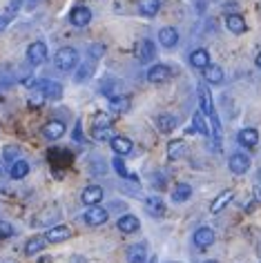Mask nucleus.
I'll list each match as a JSON object with an SVG mask.
<instances>
[{
  "label": "nucleus",
  "instance_id": "f257e3e1",
  "mask_svg": "<svg viewBox=\"0 0 261 263\" xmlns=\"http://www.w3.org/2000/svg\"><path fill=\"white\" fill-rule=\"evenodd\" d=\"M54 63H56V67L61 69V71L74 69L76 63H78V51H76L74 47H63V49H58Z\"/></svg>",
  "mask_w": 261,
  "mask_h": 263
},
{
  "label": "nucleus",
  "instance_id": "f03ea898",
  "mask_svg": "<svg viewBox=\"0 0 261 263\" xmlns=\"http://www.w3.org/2000/svg\"><path fill=\"white\" fill-rule=\"evenodd\" d=\"M27 61L31 65H43L45 61H47V45L41 43V41L31 43L27 47Z\"/></svg>",
  "mask_w": 261,
  "mask_h": 263
},
{
  "label": "nucleus",
  "instance_id": "7ed1b4c3",
  "mask_svg": "<svg viewBox=\"0 0 261 263\" xmlns=\"http://www.w3.org/2000/svg\"><path fill=\"white\" fill-rule=\"evenodd\" d=\"M85 221L89 226H103L107 221V210L101 208V205H89L87 212H85Z\"/></svg>",
  "mask_w": 261,
  "mask_h": 263
},
{
  "label": "nucleus",
  "instance_id": "20e7f679",
  "mask_svg": "<svg viewBox=\"0 0 261 263\" xmlns=\"http://www.w3.org/2000/svg\"><path fill=\"white\" fill-rule=\"evenodd\" d=\"M170 78H172V69H170L167 65H154V67H150V71H147L150 83H165Z\"/></svg>",
  "mask_w": 261,
  "mask_h": 263
},
{
  "label": "nucleus",
  "instance_id": "39448f33",
  "mask_svg": "<svg viewBox=\"0 0 261 263\" xmlns=\"http://www.w3.org/2000/svg\"><path fill=\"white\" fill-rule=\"evenodd\" d=\"M248 167H250V156L244 154V152H237L230 156V170L232 174H246Z\"/></svg>",
  "mask_w": 261,
  "mask_h": 263
},
{
  "label": "nucleus",
  "instance_id": "423d86ee",
  "mask_svg": "<svg viewBox=\"0 0 261 263\" xmlns=\"http://www.w3.org/2000/svg\"><path fill=\"white\" fill-rule=\"evenodd\" d=\"M192 241L197 248H210L214 243V230L212 228H199L197 232H194Z\"/></svg>",
  "mask_w": 261,
  "mask_h": 263
},
{
  "label": "nucleus",
  "instance_id": "0eeeda50",
  "mask_svg": "<svg viewBox=\"0 0 261 263\" xmlns=\"http://www.w3.org/2000/svg\"><path fill=\"white\" fill-rule=\"evenodd\" d=\"M63 134H65V123L63 121H49V123H45V127H43V136H45V139L58 141Z\"/></svg>",
  "mask_w": 261,
  "mask_h": 263
},
{
  "label": "nucleus",
  "instance_id": "6e6552de",
  "mask_svg": "<svg viewBox=\"0 0 261 263\" xmlns=\"http://www.w3.org/2000/svg\"><path fill=\"white\" fill-rule=\"evenodd\" d=\"M69 21L74 27H85V25H89V21H92V11L87 7H76V9H71Z\"/></svg>",
  "mask_w": 261,
  "mask_h": 263
},
{
  "label": "nucleus",
  "instance_id": "1a4fd4ad",
  "mask_svg": "<svg viewBox=\"0 0 261 263\" xmlns=\"http://www.w3.org/2000/svg\"><path fill=\"white\" fill-rule=\"evenodd\" d=\"M38 89L43 91L45 98H51V101H58V98L63 96V87L54 81H43L41 85H38Z\"/></svg>",
  "mask_w": 261,
  "mask_h": 263
},
{
  "label": "nucleus",
  "instance_id": "9d476101",
  "mask_svg": "<svg viewBox=\"0 0 261 263\" xmlns=\"http://www.w3.org/2000/svg\"><path fill=\"white\" fill-rule=\"evenodd\" d=\"M154 43L152 41H141L139 43V47H136V56H139V61L141 63H150V61H154Z\"/></svg>",
  "mask_w": 261,
  "mask_h": 263
},
{
  "label": "nucleus",
  "instance_id": "9b49d317",
  "mask_svg": "<svg viewBox=\"0 0 261 263\" xmlns=\"http://www.w3.org/2000/svg\"><path fill=\"white\" fill-rule=\"evenodd\" d=\"M109 143H112V149L119 156H125V154H129L132 152V141L129 139H125V136H112V139H109Z\"/></svg>",
  "mask_w": 261,
  "mask_h": 263
},
{
  "label": "nucleus",
  "instance_id": "f8f14e48",
  "mask_svg": "<svg viewBox=\"0 0 261 263\" xmlns=\"http://www.w3.org/2000/svg\"><path fill=\"white\" fill-rule=\"evenodd\" d=\"M159 43L163 47H174V45L179 43V31L174 27H163L159 31Z\"/></svg>",
  "mask_w": 261,
  "mask_h": 263
},
{
  "label": "nucleus",
  "instance_id": "ddd939ff",
  "mask_svg": "<svg viewBox=\"0 0 261 263\" xmlns=\"http://www.w3.org/2000/svg\"><path fill=\"white\" fill-rule=\"evenodd\" d=\"M69 236H71V230L67 226H56V228L49 230L45 239H47L49 243H61V241H67Z\"/></svg>",
  "mask_w": 261,
  "mask_h": 263
},
{
  "label": "nucleus",
  "instance_id": "4468645a",
  "mask_svg": "<svg viewBox=\"0 0 261 263\" xmlns=\"http://www.w3.org/2000/svg\"><path fill=\"white\" fill-rule=\"evenodd\" d=\"M103 201V187L99 185H89L83 190V203H87V205H96V203Z\"/></svg>",
  "mask_w": 261,
  "mask_h": 263
},
{
  "label": "nucleus",
  "instance_id": "2eb2a0df",
  "mask_svg": "<svg viewBox=\"0 0 261 263\" xmlns=\"http://www.w3.org/2000/svg\"><path fill=\"white\" fill-rule=\"evenodd\" d=\"M239 143H241L244 147H254V145L259 143V132L252 129V127L241 129V132H239Z\"/></svg>",
  "mask_w": 261,
  "mask_h": 263
},
{
  "label": "nucleus",
  "instance_id": "dca6fc26",
  "mask_svg": "<svg viewBox=\"0 0 261 263\" xmlns=\"http://www.w3.org/2000/svg\"><path fill=\"white\" fill-rule=\"evenodd\" d=\"M139 219H136V216H132V214H125V216H121L119 219V230L123 234H132V232H136V230H139Z\"/></svg>",
  "mask_w": 261,
  "mask_h": 263
},
{
  "label": "nucleus",
  "instance_id": "f3484780",
  "mask_svg": "<svg viewBox=\"0 0 261 263\" xmlns=\"http://www.w3.org/2000/svg\"><path fill=\"white\" fill-rule=\"evenodd\" d=\"M159 9H161V0H139V11L143 16L152 18L159 14Z\"/></svg>",
  "mask_w": 261,
  "mask_h": 263
},
{
  "label": "nucleus",
  "instance_id": "a211bd4d",
  "mask_svg": "<svg viewBox=\"0 0 261 263\" xmlns=\"http://www.w3.org/2000/svg\"><path fill=\"white\" fill-rule=\"evenodd\" d=\"M156 127H159V132H163V134H170V132L177 127V118H174L172 114L156 116Z\"/></svg>",
  "mask_w": 261,
  "mask_h": 263
},
{
  "label": "nucleus",
  "instance_id": "6ab92c4d",
  "mask_svg": "<svg viewBox=\"0 0 261 263\" xmlns=\"http://www.w3.org/2000/svg\"><path fill=\"white\" fill-rule=\"evenodd\" d=\"M199 103H201V111L208 116H212L214 114V107H212V96H210V91H208L203 85L199 87Z\"/></svg>",
  "mask_w": 261,
  "mask_h": 263
},
{
  "label": "nucleus",
  "instance_id": "aec40b11",
  "mask_svg": "<svg viewBox=\"0 0 261 263\" xmlns=\"http://www.w3.org/2000/svg\"><path fill=\"white\" fill-rule=\"evenodd\" d=\"M226 25H228V29H230L232 34H244V31H246V21H244V16H239V14H230V16H228Z\"/></svg>",
  "mask_w": 261,
  "mask_h": 263
},
{
  "label": "nucleus",
  "instance_id": "412c9836",
  "mask_svg": "<svg viewBox=\"0 0 261 263\" xmlns=\"http://www.w3.org/2000/svg\"><path fill=\"white\" fill-rule=\"evenodd\" d=\"M190 63L197 69H206L208 65H210V54H208L206 49H197V51H192L190 54Z\"/></svg>",
  "mask_w": 261,
  "mask_h": 263
},
{
  "label": "nucleus",
  "instance_id": "4be33fe9",
  "mask_svg": "<svg viewBox=\"0 0 261 263\" xmlns=\"http://www.w3.org/2000/svg\"><path fill=\"white\" fill-rule=\"evenodd\" d=\"M45 243H47V239H45V236H31V239L25 243V254H27V256H34L36 252H41V250L45 248Z\"/></svg>",
  "mask_w": 261,
  "mask_h": 263
},
{
  "label": "nucleus",
  "instance_id": "5701e85b",
  "mask_svg": "<svg viewBox=\"0 0 261 263\" xmlns=\"http://www.w3.org/2000/svg\"><path fill=\"white\" fill-rule=\"evenodd\" d=\"M190 194H192V187L188 185V183H179V185L172 190V201L174 203H183V201L190 199Z\"/></svg>",
  "mask_w": 261,
  "mask_h": 263
},
{
  "label": "nucleus",
  "instance_id": "b1692460",
  "mask_svg": "<svg viewBox=\"0 0 261 263\" xmlns=\"http://www.w3.org/2000/svg\"><path fill=\"white\" fill-rule=\"evenodd\" d=\"M230 201H232V192H230V190H228V192H221V194L217 196V199L212 201V205H210V212H212V214H219L221 210H223V208H226V205H228V203H230Z\"/></svg>",
  "mask_w": 261,
  "mask_h": 263
},
{
  "label": "nucleus",
  "instance_id": "393cba45",
  "mask_svg": "<svg viewBox=\"0 0 261 263\" xmlns=\"http://www.w3.org/2000/svg\"><path fill=\"white\" fill-rule=\"evenodd\" d=\"M9 174H11V179H16V181L25 179V176L29 174V163L27 161H14V165H11Z\"/></svg>",
  "mask_w": 261,
  "mask_h": 263
},
{
  "label": "nucleus",
  "instance_id": "a878e982",
  "mask_svg": "<svg viewBox=\"0 0 261 263\" xmlns=\"http://www.w3.org/2000/svg\"><path fill=\"white\" fill-rule=\"evenodd\" d=\"M206 78H208V83H221L223 81V69L219 67V65H208L206 67Z\"/></svg>",
  "mask_w": 261,
  "mask_h": 263
},
{
  "label": "nucleus",
  "instance_id": "bb28decb",
  "mask_svg": "<svg viewBox=\"0 0 261 263\" xmlns=\"http://www.w3.org/2000/svg\"><path fill=\"white\" fill-rule=\"evenodd\" d=\"M109 105H112V109L114 111H119V114H123V111H127L129 109V98L127 96H112L109 98Z\"/></svg>",
  "mask_w": 261,
  "mask_h": 263
},
{
  "label": "nucleus",
  "instance_id": "cd10ccee",
  "mask_svg": "<svg viewBox=\"0 0 261 263\" xmlns=\"http://www.w3.org/2000/svg\"><path fill=\"white\" fill-rule=\"evenodd\" d=\"M192 125H194V132H199V134H210V127H208V123H206V118H203V111H199V114H194L192 118Z\"/></svg>",
  "mask_w": 261,
  "mask_h": 263
},
{
  "label": "nucleus",
  "instance_id": "c85d7f7f",
  "mask_svg": "<svg viewBox=\"0 0 261 263\" xmlns=\"http://www.w3.org/2000/svg\"><path fill=\"white\" fill-rule=\"evenodd\" d=\"M129 263H143L145 261V246H136V248H129Z\"/></svg>",
  "mask_w": 261,
  "mask_h": 263
},
{
  "label": "nucleus",
  "instance_id": "c756f323",
  "mask_svg": "<svg viewBox=\"0 0 261 263\" xmlns=\"http://www.w3.org/2000/svg\"><path fill=\"white\" fill-rule=\"evenodd\" d=\"M112 123H114V116L105 114V111H99L94 116V127H112Z\"/></svg>",
  "mask_w": 261,
  "mask_h": 263
},
{
  "label": "nucleus",
  "instance_id": "7c9ffc66",
  "mask_svg": "<svg viewBox=\"0 0 261 263\" xmlns=\"http://www.w3.org/2000/svg\"><path fill=\"white\" fill-rule=\"evenodd\" d=\"M147 212H150V214L161 216L163 212H165V205H163V201H161V199H147Z\"/></svg>",
  "mask_w": 261,
  "mask_h": 263
},
{
  "label": "nucleus",
  "instance_id": "2f4dec72",
  "mask_svg": "<svg viewBox=\"0 0 261 263\" xmlns=\"http://www.w3.org/2000/svg\"><path fill=\"white\" fill-rule=\"evenodd\" d=\"M183 147H185L183 141H172V143H170V147H167L170 159H179V156L183 154Z\"/></svg>",
  "mask_w": 261,
  "mask_h": 263
},
{
  "label": "nucleus",
  "instance_id": "473e14b6",
  "mask_svg": "<svg viewBox=\"0 0 261 263\" xmlns=\"http://www.w3.org/2000/svg\"><path fill=\"white\" fill-rule=\"evenodd\" d=\"M112 167L116 170V174H121V176H123V179H127V176H129V172H127V167H125V161H123V159H121V156H119V154H116V159L112 161Z\"/></svg>",
  "mask_w": 261,
  "mask_h": 263
},
{
  "label": "nucleus",
  "instance_id": "72a5a7b5",
  "mask_svg": "<svg viewBox=\"0 0 261 263\" xmlns=\"http://www.w3.org/2000/svg\"><path fill=\"white\" fill-rule=\"evenodd\" d=\"M94 139H96V141H107V139H112V127H94Z\"/></svg>",
  "mask_w": 261,
  "mask_h": 263
},
{
  "label": "nucleus",
  "instance_id": "f704fd0d",
  "mask_svg": "<svg viewBox=\"0 0 261 263\" xmlns=\"http://www.w3.org/2000/svg\"><path fill=\"white\" fill-rule=\"evenodd\" d=\"M11 234H14V228L7 221H0V239H9Z\"/></svg>",
  "mask_w": 261,
  "mask_h": 263
},
{
  "label": "nucleus",
  "instance_id": "c9c22d12",
  "mask_svg": "<svg viewBox=\"0 0 261 263\" xmlns=\"http://www.w3.org/2000/svg\"><path fill=\"white\" fill-rule=\"evenodd\" d=\"M89 71H92L89 67H81V71H78V74H76V81H85V78L89 76Z\"/></svg>",
  "mask_w": 261,
  "mask_h": 263
},
{
  "label": "nucleus",
  "instance_id": "e433bc0d",
  "mask_svg": "<svg viewBox=\"0 0 261 263\" xmlns=\"http://www.w3.org/2000/svg\"><path fill=\"white\" fill-rule=\"evenodd\" d=\"M16 154H18V149H16V147H7V149H5V159H7V161L16 159Z\"/></svg>",
  "mask_w": 261,
  "mask_h": 263
},
{
  "label": "nucleus",
  "instance_id": "4c0bfd02",
  "mask_svg": "<svg viewBox=\"0 0 261 263\" xmlns=\"http://www.w3.org/2000/svg\"><path fill=\"white\" fill-rule=\"evenodd\" d=\"M7 25H9V18L7 16H0V31L7 29Z\"/></svg>",
  "mask_w": 261,
  "mask_h": 263
},
{
  "label": "nucleus",
  "instance_id": "58836bf2",
  "mask_svg": "<svg viewBox=\"0 0 261 263\" xmlns=\"http://www.w3.org/2000/svg\"><path fill=\"white\" fill-rule=\"evenodd\" d=\"M254 203H261V185L254 187Z\"/></svg>",
  "mask_w": 261,
  "mask_h": 263
},
{
  "label": "nucleus",
  "instance_id": "ea45409f",
  "mask_svg": "<svg viewBox=\"0 0 261 263\" xmlns=\"http://www.w3.org/2000/svg\"><path fill=\"white\" fill-rule=\"evenodd\" d=\"M257 67H261V54L257 56Z\"/></svg>",
  "mask_w": 261,
  "mask_h": 263
},
{
  "label": "nucleus",
  "instance_id": "a19ab883",
  "mask_svg": "<svg viewBox=\"0 0 261 263\" xmlns=\"http://www.w3.org/2000/svg\"><path fill=\"white\" fill-rule=\"evenodd\" d=\"M259 181H261V170H259Z\"/></svg>",
  "mask_w": 261,
  "mask_h": 263
},
{
  "label": "nucleus",
  "instance_id": "79ce46f5",
  "mask_svg": "<svg viewBox=\"0 0 261 263\" xmlns=\"http://www.w3.org/2000/svg\"><path fill=\"white\" fill-rule=\"evenodd\" d=\"M206 263H217V261H206Z\"/></svg>",
  "mask_w": 261,
  "mask_h": 263
},
{
  "label": "nucleus",
  "instance_id": "37998d69",
  "mask_svg": "<svg viewBox=\"0 0 261 263\" xmlns=\"http://www.w3.org/2000/svg\"><path fill=\"white\" fill-rule=\"evenodd\" d=\"M150 263H156V261H150Z\"/></svg>",
  "mask_w": 261,
  "mask_h": 263
},
{
  "label": "nucleus",
  "instance_id": "c03bdc74",
  "mask_svg": "<svg viewBox=\"0 0 261 263\" xmlns=\"http://www.w3.org/2000/svg\"><path fill=\"white\" fill-rule=\"evenodd\" d=\"M259 9H261V5H259Z\"/></svg>",
  "mask_w": 261,
  "mask_h": 263
}]
</instances>
